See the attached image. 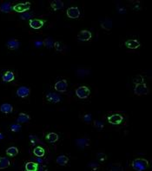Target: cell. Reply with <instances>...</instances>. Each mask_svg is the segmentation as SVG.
I'll return each mask as SVG.
<instances>
[{
  "label": "cell",
  "mask_w": 152,
  "mask_h": 171,
  "mask_svg": "<svg viewBox=\"0 0 152 171\" xmlns=\"http://www.w3.org/2000/svg\"><path fill=\"white\" fill-rule=\"evenodd\" d=\"M124 45L129 48V49H131V50H136V49H138L140 46H141V44L139 41L136 40V39H129L127 41H125L124 43Z\"/></svg>",
  "instance_id": "30bf717a"
},
{
  "label": "cell",
  "mask_w": 152,
  "mask_h": 171,
  "mask_svg": "<svg viewBox=\"0 0 152 171\" xmlns=\"http://www.w3.org/2000/svg\"><path fill=\"white\" fill-rule=\"evenodd\" d=\"M93 126H94V128H95L96 130H98V131H101V130H103V123L101 121H97V120L94 121V122H93Z\"/></svg>",
  "instance_id": "4316f807"
},
{
  "label": "cell",
  "mask_w": 152,
  "mask_h": 171,
  "mask_svg": "<svg viewBox=\"0 0 152 171\" xmlns=\"http://www.w3.org/2000/svg\"><path fill=\"white\" fill-rule=\"evenodd\" d=\"M66 14H67L68 18H72V19H76V18H79L80 11H79V9L77 7H70V8L67 9Z\"/></svg>",
  "instance_id": "52a82bcc"
},
{
  "label": "cell",
  "mask_w": 152,
  "mask_h": 171,
  "mask_svg": "<svg viewBox=\"0 0 152 171\" xmlns=\"http://www.w3.org/2000/svg\"><path fill=\"white\" fill-rule=\"evenodd\" d=\"M51 7L54 10V11H58L63 8V2L61 0H54L51 2Z\"/></svg>",
  "instance_id": "ffe728a7"
},
{
  "label": "cell",
  "mask_w": 152,
  "mask_h": 171,
  "mask_svg": "<svg viewBox=\"0 0 152 171\" xmlns=\"http://www.w3.org/2000/svg\"><path fill=\"white\" fill-rule=\"evenodd\" d=\"M53 44H54V43H53L51 38H45L43 41V45H44L48 49H51L53 47Z\"/></svg>",
  "instance_id": "484cf974"
},
{
  "label": "cell",
  "mask_w": 152,
  "mask_h": 171,
  "mask_svg": "<svg viewBox=\"0 0 152 171\" xmlns=\"http://www.w3.org/2000/svg\"><path fill=\"white\" fill-rule=\"evenodd\" d=\"M45 139L51 143H54L58 141L59 139V137L57 133H54V132H51V133H48L45 137Z\"/></svg>",
  "instance_id": "5bb4252c"
},
{
  "label": "cell",
  "mask_w": 152,
  "mask_h": 171,
  "mask_svg": "<svg viewBox=\"0 0 152 171\" xmlns=\"http://www.w3.org/2000/svg\"><path fill=\"white\" fill-rule=\"evenodd\" d=\"M0 139H4V135L2 133H0Z\"/></svg>",
  "instance_id": "74e56055"
},
{
  "label": "cell",
  "mask_w": 152,
  "mask_h": 171,
  "mask_svg": "<svg viewBox=\"0 0 152 171\" xmlns=\"http://www.w3.org/2000/svg\"><path fill=\"white\" fill-rule=\"evenodd\" d=\"M101 28L103 29L104 30H110L112 28V21L109 18H106L103 22L101 24Z\"/></svg>",
  "instance_id": "7402d4cb"
},
{
  "label": "cell",
  "mask_w": 152,
  "mask_h": 171,
  "mask_svg": "<svg viewBox=\"0 0 152 171\" xmlns=\"http://www.w3.org/2000/svg\"><path fill=\"white\" fill-rule=\"evenodd\" d=\"M0 111L4 114H10L13 111V107L10 103H3L0 106Z\"/></svg>",
  "instance_id": "9a60e30c"
},
{
  "label": "cell",
  "mask_w": 152,
  "mask_h": 171,
  "mask_svg": "<svg viewBox=\"0 0 152 171\" xmlns=\"http://www.w3.org/2000/svg\"><path fill=\"white\" fill-rule=\"evenodd\" d=\"M46 100L52 103H58L61 102V96L57 93L50 92L46 95Z\"/></svg>",
  "instance_id": "8fae6325"
},
{
  "label": "cell",
  "mask_w": 152,
  "mask_h": 171,
  "mask_svg": "<svg viewBox=\"0 0 152 171\" xmlns=\"http://www.w3.org/2000/svg\"><path fill=\"white\" fill-rule=\"evenodd\" d=\"M30 17H31V15H30V14H29V13H25V14H23V15L21 16V19H23V20L30 19Z\"/></svg>",
  "instance_id": "836d02e7"
},
{
  "label": "cell",
  "mask_w": 152,
  "mask_h": 171,
  "mask_svg": "<svg viewBox=\"0 0 152 171\" xmlns=\"http://www.w3.org/2000/svg\"><path fill=\"white\" fill-rule=\"evenodd\" d=\"M45 23V20H41V19H30L29 22V25L32 29L34 30H38V29L42 28L44 26Z\"/></svg>",
  "instance_id": "7c38bea8"
},
{
  "label": "cell",
  "mask_w": 152,
  "mask_h": 171,
  "mask_svg": "<svg viewBox=\"0 0 152 171\" xmlns=\"http://www.w3.org/2000/svg\"><path fill=\"white\" fill-rule=\"evenodd\" d=\"M38 170V164L37 163L28 162L25 164V170L26 171H37Z\"/></svg>",
  "instance_id": "603a6c76"
},
{
  "label": "cell",
  "mask_w": 152,
  "mask_h": 171,
  "mask_svg": "<svg viewBox=\"0 0 152 171\" xmlns=\"http://www.w3.org/2000/svg\"><path fill=\"white\" fill-rule=\"evenodd\" d=\"M30 94V89L27 87H25V86H22V87H19L18 89H17V96L18 97H21V98H25L27 96H29Z\"/></svg>",
  "instance_id": "9c48e42d"
},
{
  "label": "cell",
  "mask_w": 152,
  "mask_h": 171,
  "mask_svg": "<svg viewBox=\"0 0 152 171\" xmlns=\"http://www.w3.org/2000/svg\"><path fill=\"white\" fill-rule=\"evenodd\" d=\"M11 163L6 157H0V170L6 169L10 166Z\"/></svg>",
  "instance_id": "d4e9b609"
},
{
  "label": "cell",
  "mask_w": 152,
  "mask_h": 171,
  "mask_svg": "<svg viewBox=\"0 0 152 171\" xmlns=\"http://www.w3.org/2000/svg\"><path fill=\"white\" fill-rule=\"evenodd\" d=\"M92 120V117H91V114H86L84 116V121L86 122V123H90Z\"/></svg>",
  "instance_id": "d6a6232c"
},
{
  "label": "cell",
  "mask_w": 152,
  "mask_h": 171,
  "mask_svg": "<svg viewBox=\"0 0 152 171\" xmlns=\"http://www.w3.org/2000/svg\"><path fill=\"white\" fill-rule=\"evenodd\" d=\"M34 44H35L37 47H39V46L43 45V42H42V41H35Z\"/></svg>",
  "instance_id": "8d00e7d4"
},
{
  "label": "cell",
  "mask_w": 152,
  "mask_h": 171,
  "mask_svg": "<svg viewBox=\"0 0 152 171\" xmlns=\"http://www.w3.org/2000/svg\"><path fill=\"white\" fill-rule=\"evenodd\" d=\"M91 37H92V34L90 30H81L78 32L77 34V39L79 41H82V42H87V41H90L91 39Z\"/></svg>",
  "instance_id": "5b68a950"
},
{
  "label": "cell",
  "mask_w": 152,
  "mask_h": 171,
  "mask_svg": "<svg viewBox=\"0 0 152 171\" xmlns=\"http://www.w3.org/2000/svg\"><path fill=\"white\" fill-rule=\"evenodd\" d=\"M56 163L60 165V166H65L68 163H69V158L66 156H63V155H61L58 156L56 159Z\"/></svg>",
  "instance_id": "d6986e66"
},
{
  "label": "cell",
  "mask_w": 152,
  "mask_h": 171,
  "mask_svg": "<svg viewBox=\"0 0 152 171\" xmlns=\"http://www.w3.org/2000/svg\"><path fill=\"white\" fill-rule=\"evenodd\" d=\"M75 93L78 98L85 99V98L89 97V96L91 95V89L87 86H80L76 89Z\"/></svg>",
  "instance_id": "7a4b0ae2"
},
{
  "label": "cell",
  "mask_w": 152,
  "mask_h": 171,
  "mask_svg": "<svg viewBox=\"0 0 152 171\" xmlns=\"http://www.w3.org/2000/svg\"><path fill=\"white\" fill-rule=\"evenodd\" d=\"M0 11L2 12H4V13H9L12 11V6L10 2H5V3H3L1 5H0Z\"/></svg>",
  "instance_id": "e0dca14e"
},
{
  "label": "cell",
  "mask_w": 152,
  "mask_h": 171,
  "mask_svg": "<svg viewBox=\"0 0 152 171\" xmlns=\"http://www.w3.org/2000/svg\"><path fill=\"white\" fill-rule=\"evenodd\" d=\"M134 93L137 96H144L149 93V89L145 84H136L135 89H134Z\"/></svg>",
  "instance_id": "277c9868"
},
{
  "label": "cell",
  "mask_w": 152,
  "mask_h": 171,
  "mask_svg": "<svg viewBox=\"0 0 152 171\" xmlns=\"http://www.w3.org/2000/svg\"><path fill=\"white\" fill-rule=\"evenodd\" d=\"M108 122L113 125H118L123 121V117L120 114H113L108 116Z\"/></svg>",
  "instance_id": "ba28073f"
},
{
  "label": "cell",
  "mask_w": 152,
  "mask_h": 171,
  "mask_svg": "<svg viewBox=\"0 0 152 171\" xmlns=\"http://www.w3.org/2000/svg\"><path fill=\"white\" fill-rule=\"evenodd\" d=\"M89 166L92 168L93 170H96L98 169V164H96V163H91V164H89Z\"/></svg>",
  "instance_id": "d590c367"
},
{
  "label": "cell",
  "mask_w": 152,
  "mask_h": 171,
  "mask_svg": "<svg viewBox=\"0 0 152 171\" xmlns=\"http://www.w3.org/2000/svg\"><path fill=\"white\" fill-rule=\"evenodd\" d=\"M30 8V2H25V3H22V4H17L12 7V10L14 11L19 12V13H24L27 11H29Z\"/></svg>",
  "instance_id": "3957f363"
},
{
  "label": "cell",
  "mask_w": 152,
  "mask_h": 171,
  "mask_svg": "<svg viewBox=\"0 0 152 171\" xmlns=\"http://www.w3.org/2000/svg\"><path fill=\"white\" fill-rule=\"evenodd\" d=\"M149 167V162L144 158H137L132 162V168L136 171H144Z\"/></svg>",
  "instance_id": "6da1fadb"
},
{
  "label": "cell",
  "mask_w": 152,
  "mask_h": 171,
  "mask_svg": "<svg viewBox=\"0 0 152 171\" xmlns=\"http://www.w3.org/2000/svg\"><path fill=\"white\" fill-rule=\"evenodd\" d=\"M18 154V149L17 147H10L6 150V155L11 156V157H14Z\"/></svg>",
  "instance_id": "cb8c5ba5"
},
{
  "label": "cell",
  "mask_w": 152,
  "mask_h": 171,
  "mask_svg": "<svg viewBox=\"0 0 152 171\" xmlns=\"http://www.w3.org/2000/svg\"><path fill=\"white\" fill-rule=\"evenodd\" d=\"M76 143L79 146V147H85L89 145V140L88 139H77L76 141Z\"/></svg>",
  "instance_id": "83f0119b"
},
{
  "label": "cell",
  "mask_w": 152,
  "mask_h": 171,
  "mask_svg": "<svg viewBox=\"0 0 152 171\" xmlns=\"http://www.w3.org/2000/svg\"><path fill=\"white\" fill-rule=\"evenodd\" d=\"M21 129V125L19 123H17V124H12L11 126V130L12 132H18L19 130Z\"/></svg>",
  "instance_id": "f546056e"
},
{
  "label": "cell",
  "mask_w": 152,
  "mask_h": 171,
  "mask_svg": "<svg viewBox=\"0 0 152 171\" xmlns=\"http://www.w3.org/2000/svg\"><path fill=\"white\" fill-rule=\"evenodd\" d=\"M133 82L136 84H144V77H142V76H137L135 78H134V80H133Z\"/></svg>",
  "instance_id": "f1b7e54d"
},
{
  "label": "cell",
  "mask_w": 152,
  "mask_h": 171,
  "mask_svg": "<svg viewBox=\"0 0 152 171\" xmlns=\"http://www.w3.org/2000/svg\"><path fill=\"white\" fill-rule=\"evenodd\" d=\"M30 143H32V144H34L35 143H38L37 138L36 137H34V136H30Z\"/></svg>",
  "instance_id": "e575fe53"
},
{
  "label": "cell",
  "mask_w": 152,
  "mask_h": 171,
  "mask_svg": "<svg viewBox=\"0 0 152 171\" xmlns=\"http://www.w3.org/2000/svg\"><path fill=\"white\" fill-rule=\"evenodd\" d=\"M2 79L4 82L5 83H10V82H12L14 79H15V75L12 71L11 70H7L5 71L3 76H2Z\"/></svg>",
  "instance_id": "4fadbf2b"
},
{
  "label": "cell",
  "mask_w": 152,
  "mask_h": 171,
  "mask_svg": "<svg viewBox=\"0 0 152 171\" xmlns=\"http://www.w3.org/2000/svg\"><path fill=\"white\" fill-rule=\"evenodd\" d=\"M33 154H34V156H36L37 157H43L45 154V150L43 147L37 146L33 149Z\"/></svg>",
  "instance_id": "44dd1931"
},
{
  "label": "cell",
  "mask_w": 152,
  "mask_h": 171,
  "mask_svg": "<svg viewBox=\"0 0 152 171\" xmlns=\"http://www.w3.org/2000/svg\"><path fill=\"white\" fill-rule=\"evenodd\" d=\"M30 120V116L29 115L25 114V113H20L18 115V118H17V122L18 123H25V122H28Z\"/></svg>",
  "instance_id": "ac0fdd59"
},
{
  "label": "cell",
  "mask_w": 152,
  "mask_h": 171,
  "mask_svg": "<svg viewBox=\"0 0 152 171\" xmlns=\"http://www.w3.org/2000/svg\"><path fill=\"white\" fill-rule=\"evenodd\" d=\"M96 157H97V159H98L99 161H101V162H103V161L106 160V158H107V156H106V155H105L104 153H98V154L96 155Z\"/></svg>",
  "instance_id": "4dcf8cb0"
},
{
  "label": "cell",
  "mask_w": 152,
  "mask_h": 171,
  "mask_svg": "<svg viewBox=\"0 0 152 171\" xmlns=\"http://www.w3.org/2000/svg\"><path fill=\"white\" fill-rule=\"evenodd\" d=\"M67 88H68V82L67 80L65 79H63V80H59L58 81L55 85H54V89L58 91V92H60V93H63L67 90Z\"/></svg>",
  "instance_id": "8992f818"
},
{
  "label": "cell",
  "mask_w": 152,
  "mask_h": 171,
  "mask_svg": "<svg viewBox=\"0 0 152 171\" xmlns=\"http://www.w3.org/2000/svg\"><path fill=\"white\" fill-rule=\"evenodd\" d=\"M53 46L55 47L56 51H63V46H62L60 42H56V43H54Z\"/></svg>",
  "instance_id": "1f68e13d"
},
{
  "label": "cell",
  "mask_w": 152,
  "mask_h": 171,
  "mask_svg": "<svg viewBox=\"0 0 152 171\" xmlns=\"http://www.w3.org/2000/svg\"><path fill=\"white\" fill-rule=\"evenodd\" d=\"M19 46H20V42L17 39H11L7 43V47L10 50H17L18 49Z\"/></svg>",
  "instance_id": "2e32d148"
}]
</instances>
